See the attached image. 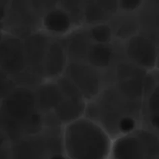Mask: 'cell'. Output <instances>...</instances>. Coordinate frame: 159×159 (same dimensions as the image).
Listing matches in <instances>:
<instances>
[{
  "label": "cell",
  "mask_w": 159,
  "mask_h": 159,
  "mask_svg": "<svg viewBox=\"0 0 159 159\" xmlns=\"http://www.w3.org/2000/svg\"><path fill=\"white\" fill-rule=\"evenodd\" d=\"M109 16L119 11V0H93Z\"/></svg>",
  "instance_id": "cell-23"
},
{
  "label": "cell",
  "mask_w": 159,
  "mask_h": 159,
  "mask_svg": "<svg viewBox=\"0 0 159 159\" xmlns=\"http://www.w3.org/2000/svg\"><path fill=\"white\" fill-rule=\"evenodd\" d=\"M63 152L68 159H109L112 135L96 119L84 115L63 125Z\"/></svg>",
  "instance_id": "cell-1"
},
{
  "label": "cell",
  "mask_w": 159,
  "mask_h": 159,
  "mask_svg": "<svg viewBox=\"0 0 159 159\" xmlns=\"http://www.w3.org/2000/svg\"><path fill=\"white\" fill-rule=\"evenodd\" d=\"M109 159H158V134L142 126L113 138Z\"/></svg>",
  "instance_id": "cell-3"
},
{
  "label": "cell",
  "mask_w": 159,
  "mask_h": 159,
  "mask_svg": "<svg viewBox=\"0 0 159 159\" xmlns=\"http://www.w3.org/2000/svg\"><path fill=\"white\" fill-rule=\"evenodd\" d=\"M16 86L12 78L0 70V101L7 96Z\"/></svg>",
  "instance_id": "cell-21"
},
{
  "label": "cell",
  "mask_w": 159,
  "mask_h": 159,
  "mask_svg": "<svg viewBox=\"0 0 159 159\" xmlns=\"http://www.w3.org/2000/svg\"><path fill=\"white\" fill-rule=\"evenodd\" d=\"M115 49L109 44L91 43L86 56L85 61L102 72L115 64Z\"/></svg>",
  "instance_id": "cell-12"
},
{
  "label": "cell",
  "mask_w": 159,
  "mask_h": 159,
  "mask_svg": "<svg viewBox=\"0 0 159 159\" xmlns=\"http://www.w3.org/2000/svg\"><path fill=\"white\" fill-rule=\"evenodd\" d=\"M142 111L146 119V128L158 134L159 129V86L144 91L142 99Z\"/></svg>",
  "instance_id": "cell-13"
},
{
  "label": "cell",
  "mask_w": 159,
  "mask_h": 159,
  "mask_svg": "<svg viewBox=\"0 0 159 159\" xmlns=\"http://www.w3.org/2000/svg\"><path fill=\"white\" fill-rule=\"evenodd\" d=\"M142 126V123L136 115L131 113L122 115L115 122L116 136L134 133Z\"/></svg>",
  "instance_id": "cell-18"
},
{
  "label": "cell",
  "mask_w": 159,
  "mask_h": 159,
  "mask_svg": "<svg viewBox=\"0 0 159 159\" xmlns=\"http://www.w3.org/2000/svg\"><path fill=\"white\" fill-rule=\"evenodd\" d=\"M55 139L43 131L19 138L11 142L10 159H48L52 152L62 151Z\"/></svg>",
  "instance_id": "cell-4"
},
{
  "label": "cell",
  "mask_w": 159,
  "mask_h": 159,
  "mask_svg": "<svg viewBox=\"0 0 159 159\" xmlns=\"http://www.w3.org/2000/svg\"><path fill=\"white\" fill-rule=\"evenodd\" d=\"M63 43L69 61H85L87 51L92 43L88 31L75 32Z\"/></svg>",
  "instance_id": "cell-15"
},
{
  "label": "cell",
  "mask_w": 159,
  "mask_h": 159,
  "mask_svg": "<svg viewBox=\"0 0 159 159\" xmlns=\"http://www.w3.org/2000/svg\"><path fill=\"white\" fill-rule=\"evenodd\" d=\"M34 91L38 109L43 115L53 113L64 98L56 81L39 84Z\"/></svg>",
  "instance_id": "cell-11"
},
{
  "label": "cell",
  "mask_w": 159,
  "mask_h": 159,
  "mask_svg": "<svg viewBox=\"0 0 159 159\" xmlns=\"http://www.w3.org/2000/svg\"><path fill=\"white\" fill-rule=\"evenodd\" d=\"M102 73L86 61H69L64 75L89 103L97 98L103 90Z\"/></svg>",
  "instance_id": "cell-5"
},
{
  "label": "cell",
  "mask_w": 159,
  "mask_h": 159,
  "mask_svg": "<svg viewBox=\"0 0 159 159\" xmlns=\"http://www.w3.org/2000/svg\"><path fill=\"white\" fill-rule=\"evenodd\" d=\"M127 61L139 68L152 72L158 62V47L156 41L146 34H136L126 41L124 47Z\"/></svg>",
  "instance_id": "cell-6"
},
{
  "label": "cell",
  "mask_w": 159,
  "mask_h": 159,
  "mask_svg": "<svg viewBox=\"0 0 159 159\" xmlns=\"http://www.w3.org/2000/svg\"><path fill=\"white\" fill-rule=\"evenodd\" d=\"M143 0H119V11L127 14L136 12L142 6Z\"/></svg>",
  "instance_id": "cell-22"
},
{
  "label": "cell",
  "mask_w": 159,
  "mask_h": 159,
  "mask_svg": "<svg viewBox=\"0 0 159 159\" xmlns=\"http://www.w3.org/2000/svg\"><path fill=\"white\" fill-rule=\"evenodd\" d=\"M11 142L0 131V159H10Z\"/></svg>",
  "instance_id": "cell-24"
},
{
  "label": "cell",
  "mask_w": 159,
  "mask_h": 159,
  "mask_svg": "<svg viewBox=\"0 0 159 159\" xmlns=\"http://www.w3.org/2000/svg\"><path fill=\"white\" fill-rule=\"evenodd\" d=\"M110 16L93 0H86L82 11V20L91 26L106 22Z\"/></svg>",
  "instance_id": "cell-17"
},
{
  "label": "cell",
  "mask_w": 159,
  "mask_h": 159,
  "mask_svg": "<svg viewBox=\"0 0 159 159\" xmlns=\"http://www.w3.org/2000/svg\"><path fill=\"white\" fill-rule=\"evenodd\" d=\"M48 159H68L66 156V154L62 151H58V152H52L48 158Z\"/></svg>",
  "instance_id": "cell-26"
},
{
  "label": "cell",
  "mask_w": 159,
  "mask_h": 159,
  "mask_svg": "<svg viewBox=\"0 0 159 159\" xmlns=\"http://www.w3.org/2000/svg\"><path fill=\"white\" fill-rule=\"evenodd\" d=\"M113 37L119 40L128 41L133 36L138 34L139 30V21L133 16H125L122 19H119L115 25L111 26Z\"/></svg>",
  "instance_id": "cell-16"
},
{
  "label": "cell",
  "mask_w": 159,
  "mask_h": 159,
  "mask_svg": "<svg viewBox=\"0 0 159 159\" xmlns=\"http://www.w3.org/2000/svg\"><path fill=\"white\" fill-rule=\"evenodd\" d=\"M115 69L116 90L119 93L129 102L142 101L144 81L148 72L128 61L116 63Z\"/></svg>",
  "instance_id": "cell-7"
},
{
  "label": "cell",
  "mask_w": 159,
  "mask_h": 159,
  "mask_svg": "<svg viewBox=\"0 0 159 159\" xmlns=\"http://www.w3.org/2000/svg\"><path fill=\"white\" fill-rule=\"evenodd\" d=\"M0 70L14 80L27 70L23 41L16 36L0 41Z\"/></svg>",
  "instance_id": "cell-8"
},
{
  "label": "cell",
  "mask_w": 159,
  "mask_h": 159,
  "mask_svg": "<svg viewBox=\"0 0 159 159\" xmlns=\"http://www.w3.org/2000/svg\"><path fill=\"white\" fill-rule=\"evenodd\" d=\"M88 34L93 43L109 44L113 38L112 28L106 22L91 26Z\"/></svg>",
  "instance_id": "cell-19"
},
{
  "label": "cell",
  "mask_w": 159,
  "mask_h": 159,
  "mask_svg": "<svg viewBox=\"0 0 159 159\" xmlns=\"http://www.w3.org/2000/svg\"><path fill=\"white\" fill-rule=\"evenodd\" d=\"M86 0H59L58 7L70 15L74 23L82 20V11Z\"/></svg>",
  "instance_id": "cell-20"
},
{
  "label": "cell",
  "mask_w": 159,
  "mask_h": 159,
  "mask_svg": "<svg viewBox=\"0 0 159 159\" xmlns=\"http://www.w3.org/2000/svg\"><path fill=\"white\" fill-rule=\"evenodd\" d=\"M50 40L44 34L33 33L22 41L27 70L41 78L44 76L43 63Z\"/></svg>",
  "instance_id": "cell-9"
},
{
  "label": "cell",
  "mask_w": 159,
  "mask_h": 159,
  "mask_svg": "<svg viewBox=\"0 0 159 159\" xmlns=\"http://www.w3.org/2000/svg\"><path fill=\"white\" fill-rule=\"evenodd\" d=\"M43 23L47 30L55 34H66L74 24L70 15L58 6L44 14Z\"/></svg>",
  "instance_id": "cell-14"
},
{
  "label": "cell",
  "mask_w": 159,
  "mask_h": 159,
  "mask_svg": "<svg viewBox=\"0 0 159 159\" xmlns=\"http://www.w3.org/2000/svg\"><path fill=\"white\" fill-rule=\"evenodd\" d=\"M68 61L63 41L50 40L43 63V75L49 78H59L64 74Z\"/></svg>",
  "instance_id": "cell-10"
},
{
  "label": "cell",
  "mask_w": 159,
  "mask_h": 159,
  "mask_svg": "<svg viewBox=\"0 0 159 159\" xmlns=\"http://www.w3.org/2000/svg\"><path fill=\"white\" fill-rule=\"evenodd\" d=\"M3 39V37H2V33H1V32H0V41H2V39Z\"/></svg>",
  "instance_id": "cell-27"
},
{
  "label": "cell",
  "mask_w": 159,
  "mask_h": 159,
  "mask_svg": "<svg viewBox=\"0 0 159 159\" xmlns=\"http://www.w3.org/2000/svg\"><path fill=\"white\" fill-rule=\"evenodd\" d=\"M44 127L33 89L17 85L0 101V131L10 142L41 132Z\"/></svg>",
  "instance_id": "cell-2"
},
{
  "label": "cell",
  "mask_w": 159,
  "mask_h": 159,
  "mask_svg": "<svg viewBox=\"0 0 159 159\" xmlns=\"http://www.w3.org/2000/svg\"><path fill=\"white\" fill-rule=\"evenodd\" d=\"M10 0H0V21L4 20Z\"/></svg>",
  "instance_id": "cell-25"
}]
</instances>
